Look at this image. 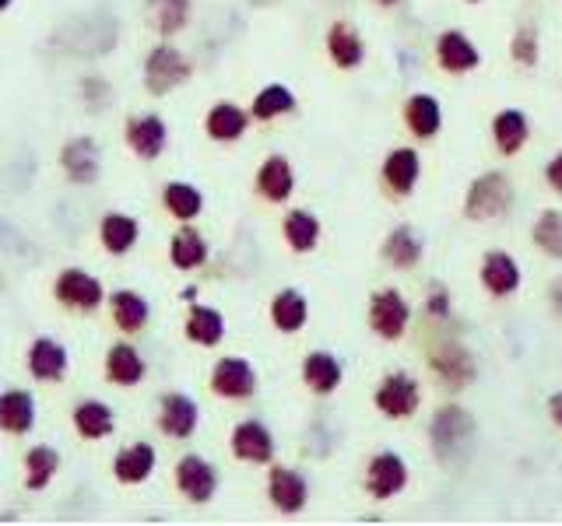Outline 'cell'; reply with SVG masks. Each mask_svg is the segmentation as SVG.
Instances as JSON below:
<instances>
[{
  "label": "cell",
  "mask_w": 562,
  "mask_h": 526,
  "mask_svg": "<svg viewBox=\"0 0 562 526\" xmlns=\"http://www.w3.org/2000/svg\"><path fill=\"white\" fill-rule=\"evenodd\" d=\"M510 53H513V60L524 64V67L538 64V36H534V29H520L517 36H513Z\"/></svg>",
  "instance_id": "obj_42"
},
{
  "label": "cell",
  "mask_w": 562,
  "mask_h": 526,
  "mask_svg": "<svg viewBox=\"0 0 562 526\" xmlns=\"http://www.w3.org/2000/svg\"><path fill=\"white\" fill-rule=\"evenodd\" d=\"M169 263L176 271H197L208 263V242L197 228H190V221L169 239Z\"/></svg>",
  "instance_id": "obj_26"
},
{
  "label": "cell",
  "mask_w": 562,
  "mask_h": 526,
  "mask_svg": "<svg viewBox=\"0 0 562 526\" xmlns=\"http://www.w3.org/2000/svg\"><path fill=\"white\" fill-rule=\"evenodd\" d=\"M303 379L313 393L327 397V393H334L341 386V362L334 355H327V351H313L303 362Z\"/></svg>",
  "instance_id": "obj_32"
},
{
  "label": "cell",
  "mask_w": 562,
  "mask_h": 526,
  "mask_svg": "<svg viewBox=\"0 0 562 526\" xmlns=\"http://www.w3.org/2000/svg\"><path fill=\"white\" fill-rule=\"evenodd\" d=\"M327 53H331V60H334L338 67L352 71V67H359L362 57H366V46H362L359 32H355L352 25L334 22L331 32H327Z\"/></svg>",
  "instance_id": "obj_31"
},
{
  "label": "cell",
  "mask_w": 562,
  "mask_h": 526,
  "mask_svg": "<svg viewBox=\"0 0 562 526\" xmlns=\"http://www.w3.org/2000/svg\"><path fill=\"white\" fill-rule=\"evenodd\" d=\"M162 207H166L169 214H173L176 221H194L201 218L204 211V193L197 190L194 183H183V179H173V183L162 186Z\"/></svg>",
  "instance_id": "obj_29"
},
{
  "label": "cell",
  "mask_w": 562,
  "mask_h": 526,
  "mask_svg": "<svg viewBox=\"0 0 562 526\" xmlns=\"http://www.w3.org/2000/svg\"><path fill=\"white\" fill-rule=\"evenodd\" d=\"M141 239V221L127 211H109L99 221V242L109 256H127Z\"/></svg>",
  "instance_id": "obj_20"
},
{
  "label": "cell",
  "mask_w": 562,
  "mask_h": 526,
  "mask_svg": "<svg viewBox=\"0 0 562 526\" xmlns=\"http://www.w3.org/2000/svg\"><path fill=\"white\" fill-rule=\"evenodd\" d=\"M194 74V64L187 60V53L180 46H173L169 39L155 43L145 57V88L148 95H169L173 88H180L183 81Z\"/></svg>",
  "instance_id": "obj_1"
},
{
  "label": "cell",
  "mask_w": 562,
  "mask_h": 526,
  "mask_svg": "<svg viewBox=\"0 0 562 526\" xmlns=\"http://www.w3.org/2000/svg\"><path fill=\"white\" fill-rule=\"evenodd\" d=\"M109 306V320H113V327L120 330V334H141V330L148 327V320H152V306H148L145 295L130 292V288H120V292H113L106 299Z\"/></svg>",
  "instance_id": "obj_13"
},
{
  "label": "cell",
  "mask_w": 562,
  "mask_h": 526,
  "mask_svg": "<svg viewBox=\"0 0 562 526\" xmlns=\"http://www.w3.org/2000/svg\"><path fill=\"white\" fill-rule=\"evenodd\" d=\"M211 393L225 400H250L257 393V372L246 358L225 355L211 369Z\"/></svg>",
  "instance_id": "obj_7"
},
{
  "label": "cell",
  "mask_w": 562,
  "mask_h": 526,
  "mask_svg": "<svg viewBox=\"0 0 562 526\" xmlns=\"http://www.w3.org/2000/svg\"><path fill=\"white\" fill-rule=\"evenodd\" d=\"M11 4H15V0H0V15H4V11H8Z\"/></svg>",
  "instance_id": "obj_49"
},
{
  "label": "cell",
  "mask_w": 562,
  "mask_h": 526,
  "mask_svg": "<svg viewBox=\"0 0 562 526\" xmlns=\"http://www.w3.org/2000/svg\"><path fill=\"white\" fill-rule=\"evenodd\" d=\"M408 302L397 292H376L373 302H369V327L376 330L387 341H397L408 327Z\"/></svg>",
  "instance_id": "obj_17"
},
{
  "label": "cell",
  "mask_w": 562,
  "mask_h": 526,
  "mask_svg": "<svg viewBox=\"0 0 562 526\" xmlns=\"http://www.w3.org/2000/svg\"><path fill=\"white\" fill-rule=\"evenodd\" d=\"M281 232H285V242H289L296 253H310L320 242V221L313 218L310 211H289L285 221H281Z\"/></svg>",
  "instance_id": "obj_33"
},
{
  "label": "cell",
  "mask_w": 562,
  "mask_h": 526,
  "mask_svg": "<svg viewBox=\"0 0 562 526\" xmlns=\"http://www.w3.org/2000/svg\"><path fill=\"white\" fill-rule=\"evenodd\" d=\"M296 109V95L289 92L285 85H267L260 88L257 95H253V106H250V116L253 120H274V116H285Z\"/></svg>",
  "instance_id": "obj_37"
},
{
  "label": "cell",
  "mask_w": 562,
  "mask_h": 526,
  "mask_svg": "<svg viewBox=\"0 0 562 526\" xmlns=\"http://www.w3.org/2000/svg\"><path fill=\"white\" fill-rule=\"evenodd\" d=\"M545 176H548V183L555 186V190L562 193V155H555L552 162H548V169H545Z\"/></svg>",
  "instance_id": "obj_44"
},
{
  "label": "cell",
  "mask_w": 562,
  "mask_h": 526,
  "mask_svg": "<svg viewBox=\"0 0 562 526\" xmlns=\"http://www.w3.org/2000/svg\"><path fill=\"white\" fill-rule=\"evenodd\" d=\"M429 362H433L436 376H440L450 390H461V386H468L471 379H475V358H471L468 348H464V344H457V341L440 344Z\"/></svg>",
  "instance_id": "obj_19"
},
{
  "label": "cell",
  "mask_w": 562,
  "mask_h": 526,
  "mask_svg": "<svg viewBox=\"0 0 562 526\" xmlns=\"http://www.w3.org/2000/svg\"><path fill=\"white\" fill-rule=\"evenodd\" d=\"M71 428L78 439L85 442H102L116 432V411L102 400H81L71 411Z\"/></svg>",
  "instance_id": "obj_18"
},
{
  "label": "cell",
  "mask_w": 562,
  "mask_h": 526,
  "mask_svg": "<svg viewBox=\"0 0 562 526\" xmlns=\"http://www.w3.org/2000/svg\"><path fill=\"white\" fill-rule=\"evenodd\" d=\"M404 120H408L411 134L418 137H433L440 130V102L429 99V95H415V99L404 106Z\"/></svg>",
  "instance_id": "obj_38"
},
{
  "label": "cell",
  "mask_w": 562,
  "mask_h": 526,
  "mask_svg": "<svg viewBox=\"0 0 562 526\" xmlns=\"http://www.w3.org/2000/svg\"><path fill=\"white\" fill-rule=\"evenodd\" d=\"M123 141H127L130 155L141 158V162H155L162 158L169 144V127L159 113H134L123 127Z\"/></svg>",
  "instance_id": "obj_4"
},
{
  "label": "cell",
  "mask_w": 562,
  "mask_h": 526,
  "mask_svg": "<svg viewBox=\"0 0 562 526\" xmlns=\"http://www.w3.org/2000/svg\"><path fill=\"white\" fill-rule=\"evenodd\" d=\"M232 456L243 463H271L274 456V439L271 432H267L264 421H239L236 428H232Z\"/></svg>",
  "instance_id": "obj_15"
},
{
  "label": "cell",
  "mask_w": 562,
  "mask_h": 526,
  "mask_svg": "<svg viewBox=\"0 0 562 526\" xmlns=\"http://www.w3.org/2000/svg\"><path fill=\"white\" fill-rule=\"evenodd\" d=\"M404 481H408V470H404L401 456H394V453L373 456V463H369V474H366L369 495H376V498H394L397 491L404 488Z\"/></svg>",
  "instance_id": "obj_25"
},
{
  "label": "cell",
  "mask_w": 562,
  "mask_h": 526,
  "mask_svg": "<svg viewBox=\"0 0 562 526\" xmlns=\"http://www.w3.org/2000/svg\"><path fill=\"white\" fill-rule=\"evenodd\" d=\"M534 242L545 249L548 256L562 260V211H545L534 225Z\"/></svg>",
  "instance_id": "obj_41"
},
{
  "label": "cell",
  "mask_w": 562,
  "mask_h": 526,
  "mask_svg": "<svg viewBox=\"0 0 562 526\" xmlns=\"http://www.w3.org/2000/svg\"><path fill=\"white\" fill-rule=\"evenodd\" d=\"M159 467V453L152 442H130L113 456V477L120 484H141L155 474Z\"/></svg>",
  "instance_id": "obj_16"
},
{
  "label": "cell",
  "mask_w": 562,
  "mask_h": 526,
  "mask_svg": "<svg viewBox=\"0 0 562 526\" xmlns=\"http://www.w3.org/2000/svg\"><path fill=\"white\" fill-rule=\"evenodd\" d=\"M383 253H387V260L394 263V267L408 271V267H415V263L422 260V242H418V235L411 232V228L401 225L390 232L387 242H383Z\"/></svg>",
  "instance_id": "obj_39"
},
{
  "label": "cell",
  "mask_w": 562,
  "mask_h": 526,
  "mask_svg": "<svg viewBox=\"0 0 562 526\" xmlns=\"http://www.w3.org/2000/svg\"><path fill=\"white\" fill-rule=\"evenodd\" d=\"M187 341H194L197 348H215L225 337V316L215 306H190L187 323H183Z\"/></svg>",
  "instance_id": "obj_27"
},
{
  "label": "cell",
  "mask_w": 562,
  "mask_h": 526,
  "mask_svg": "<svg viewBox=\"0 0 562 526\" xmlns=\"http://www.w3.org/2000/svg\"><path fill=\"white\" fill-rule=\"evenodd\" d=\"M383 179L394 193H411L418 183V155L411 148H401L387 158L383 165Z\"/></svg>",
  "instance_id": "obj_36"
},
{
  "label": "cell",
  "mask_w": 562,
  "mask_h": 526,
  "mask_svg": "<svg viewBox=\"0 0 562 526\" xmlns=\"http://www.w3.org/2000/svg\"><path fill=\"white\" fill-rule=\"evenodd\" d=\"M102 372H106V383L109 386L130 390V386H137L141 379H145L148 365H145V355H141L134 344L116 341L113 348L106 351V358H102Z\"/></svg>",
  "instance_id": "obj_11"
},
{
  "label": "cell",
  "mask_w": 562,
  "mask_h": 526,
  "mask_svg": "<svg viewBox=\"0 0 562 526\" xmlns=\"http://www.w3.org/2000/svg\"><path fill=\"white\" fill-rule=\"evenodd\" d=\"M53 299L57 306L71 309V313H95L106 302V288L95 274H88L85 267H64L53 278Z\"/></svg>",
  "instance_id": "obj_2"
},
{
  "label": "cell",
  "mask_w": 562,
  "mask_h": 526,
  "mask_svg": "<svg viewBox=\"0 0 562 526\" xmlns=\"http://www.w3.org/2000/svg\"><path fill=\"white\" fill-rule=\"evenodd\" d=\"M376 4H383V8H394V4H401V0H376Z\"/></svg>",
  "instance_id": "obj_48"
},
{
  "label": "cell",
  "mask_w": 562,
  "mask_h": 526,
  "mask_svg": "<svg viewBox=\"0 0 562 526\" xmlns=\"http://www.w3.org/2000/svg\"><path fill=\"white\" fill-rule=\"evenodd\" d=\"M267 495H271V502L278 512L296 516V512H303L306 498H310V488H306V477L299 474V470L271 467V477H267Z\"/></svg>",
  "instance_id": "obj_14"
},
{
  "label": "cell",
  "mask_w": 562,
  "mask_h": 526,
  "mask_svg": "<svg viewBox=\"0 0 562 526\" xmlns=\"http://www.w3.org/2000/svg\"><path fill=\"white\" fill-rule=\"evenodd\" d=\"M253 116L246 113V109H239L236 102H215V106L208 109V116H204V130H208L211 141H239V137L246 134V127H250Z\"/></svg>",
  "instance_id": "obj_24"
},
{
  "label": "cell",
  "mask_w": 562,
  "mask_h": 526,
  "mask_svg": "<svg viewBox=\"0 0 562 526\" xmlns=\"http://www.w3.org/2000/svg\"><path fill=\"white\" fill-rule=\"evenodd\" d=\"M296 190V172L285 155H267L257 169V193L271 204H285Z\"/></svg>",
  "instance_id": "obj_22"
},
{
  "label": "cell",
  "mask_w": 562,
  "mask_h": 526,
  "mask_svg": "<svg viewBox=\"0 0 562 526\" xmlns=\"http://www.w3.org/2000/svg\"><path fill=\"white\" fill-rule=\"evenodd\" d=\"M510 204H513L510 179H506L503 172H485V176H478L475 183H471L468 200H464V214L475 221H489L510 211Z\"/></svg>",
  "instance_id": "obj_3"
},
{
  "label": "cell",
  "mask_w": 562,
  "mask_h": 526,
  "mask_svg": "<svg viewBox=\"0 0 562 526\" xmlns=\"http://www.w3.org/2000/svg\"><path fill=\"white\" fill-rule=\"evenodd\" d=\"M492 130H496L499 148H503L506 155H513L527 137V116L520 113V109H503V113L496 116V123H492Z\"/></svg>",
  "instance_id": "obj_40"
},
{
  "label": "cell",
  "mask_w": 562,
  "mask_h": 526,
  "mask_svg": "<svg viewBox=\"0 0 562 526\" xmlns=\"http://www.w3.org/2000/svg\"><path fill=\"white\" fill-rule=\"evenodd\" d=\"M310 320V306L306 299L296 292V288H285V292L274 295L271 302V323L281 330V334H299Z\"/></svg>",
  "instance_id": "obj_30"
},
{
  "label": "cell",
  "mask_w": 562,
  "mask_h": 526,
  "mask_svg": "<svg viewBox=\"0 0 562 526\" xmlns=\"http://www.w3.org/2000/svg\"><path fill=\"white\" fill-rule=\"evenodd\" d=\"M468 4H482V0H468Z\"/></svg>",
  "instance_id": "obj_50"
},
{
  "label": "cell",
  "mask_w": 562,
  "mask_h": 526,
  "mask_svg": "<svg viewBox=\"0 0 562 526\" xmlns=\"http://www.w3.org/2000/svg\"><path fill=\"white\" fill-rule=\"evenodd\" d=\"M60 169H64V176L71 179V183L92 186L95 179H99V172H102L99 141H95V137H88V134L71 137V141L60 148Z\"/></svg>",
  "instance_id": "obj_8"
},
{
  "label": "cell",
  "mask_w": 562,
  "mask_h": 526,
  "mask_svg": "<svg viewBox=\"0 0 562 526\" xmlns=\"http://www.w3.org/2000/svg\"><path fill=\"white\" fill-rule=\"evenodd\" d=\"M440 64L454 74L475 71L478 67V50L461 36V32H443L440 36Z\"/></svg>",
  "instance_id": "obj_35"
},
{
  "label": "cell",
  "mask_w": 562,
  "mask_h": 526,
  "mask_svg": "<svg viewBox=\"0 0 562 526\" xmlns=\"http://www.w3.org/2000/svg\"><path fill=\"white\" fill-rule=\"evenodd\" d=\"M552 299H555V306H559V309H562V281H559V285H555V292H552Z\"/></svg>",
  "instance_id": "obj_47"
},
{
  "label": "cell",
  "mask_w": 562,
  "mask_h": 526,
  "mask_svg": "<svg viewBox=\"0 0 562 526\" xmlns=\"http://www.w3.org/2000/svg\"><path fill=\"white\" fill-rule=\"evenodd\" d=\"M22 467H25V488H29V491H46L53 477H57V470H60L57 446H50V442H39V446H32L29 453H25Z\"/></svg>",
  "instance_id": "obj_28"
},
{
  "label": "cell",
  "mask_w": 562,
  "mask_h": 526,
  "mask_svg": "<svg viewBox=\"0 0 562 526\" xmlns=\"http://www.w3.org/2000/svg\"><path fill=\"white\" fill-rule=\"evenodd\" d=\"M548 411H552V418L559 421V428H562V393H555V397L548 400Z\"/></svg>",
  "instance_id": "obj_45"
},
{
  "label": "cell",
  "mask_w": 562,
  "mask_h": 526,
  "mask_svg": "<svg viewBox=\"0 0 562 526\" xmlns=\"http://www.w3.org/2000/svg\"><path fill=\"white\" fill-rule=\"evenodd\" d=\"M25 369L36 383H60L71 369V355L57 337H36L25 351Z\"/></svg>",
  "instance_id": "obj_10"
},
{
  "label": "cell",
  "mask_w": 562,
  "mask_h": 526,
  "mask_svg": "<svg viewBox=\"0 0 562 526\" xmlns=\"http://www.w3.org/2000/svg\"><path fill=\"white\" fill-rule=\"evenodd\" d=\"M482 281L492 295H510L513 288L520 285V271L513 256L506 253H489L485 256V267H482Z\"/></svg>",
  "instance_id": "obj_34"
},
{
  "label": "cell",
  "mask_w": 562,
  "mask_h": 526,
  "mask_svg": "<svg viewBox=\"0 0 562 526\" xmlns=\"http://www.w3.org/2000/svg\"><path fill=\"white\" fill-rule=\"evenodd\" d=\"M32 425H36V397H32V390L11 386V390L0 393V432L22 439V435L32 432Z\"/></svg>",
  "instance_id": "obj_12"
},
{
  "label": "cell",
  "mask_w": 562,
  "mask_h": 526,
  "mask_svg": "<svg viewBox=\"0 0 562 526\" xmlns=\"http://www.w3.org/2000/svg\"><path fill=\"white\" fill-rule=\"evenodd\" d=\"M194 0H145V22L159 39H173L187 29Z\"/></svg>",
  "instance_id": "obj_21"
},
{
  "label": "cell",
  "mask_w": 562,
  "mask_h": 526,
  "mask_svg": "<svg viewBox=\"0 0 562 526\" xmlns=\"http://www.w3.org/2000/svg\"><path fill=\"white\" fill-rule=\"evenodd\" d=\"M429 313H433V316H450V295L443 292V288H436V292L429 295Z\"/></svg>",
  "instance_id": "obj_43"
},
{
  "label": "cell",
  "mask_w": 562,
  "mask_h": 526,
  "mask_svg": "<svg viewBox=\"0 0 562 526\" xmlns=\"http://www.w3.org/2000/svg\"><path fill=\"white\" fill-rule=\"evenodd\" d=\"M183 302H197V288L190 285V288H183V295H180Z\"/></svg>",
  "instance_id": "obj_46"
},
{
  "label": "cell",
  "mask_w": 562,
  "mask_h": 526,
  "mask_svg": "<svg viewBox=\"0 0 562 526\" xmlns=\"http://www.w3.org/2000/svg\"><path fill=\"white\" fill-rule=\"evenodd\" d=\"M173 481H176V488H180V495L187 498V502L208 505L218 491V470L211 467L204 456L187 453V456H180V463H176Z\"/></svg>",
  "instance_id": "obj_6"
},
{
  "label": "cell",
  "mask_w": 562,
  "mask_h": 526,
  "mask_svg": "<svg viewBox=\"0 0 562 526\" xmlns=\"http://www.w3.org/2000/svg\"><path fill=\"white\" fill-rule=\"evenodd\" d=\"M201 425V407L190 393H162L159 400V432L166 439H190Z\"/></svg>",
  "instance_id": "obj_9"
},
{
  "label": "cell",
  "mask_w": 562,
  "mask_h": 526,
  "mask_svg": "<svg viewBox=\"0 0 562 526\" xmlns=\"http://www.w3.org/2000/svg\"><path fill=\"white\" fill-rule=\"evenodd\" d=\"M471 432H475V421L464 407L447 404L433 414V425H429V439H433L436 456H457L468 446Z\"/></svg>",
  "instance_id": "obj_5"
},
{
  "label": "cell",
  "mask_w": 562,
  "mask_h": 526,
  "mask_svg": "<svg viewBox=\"0 0 562 526\" xmlns=\"http://www.w3.org/2000/svg\"><path fill=\"white\" fill-rule=\"evenodd\" d=\"M376 407L387 418H408L418 411V383L408 376H387L376 386Z\"/></svg>",
  "instance_id": "obj_23"
}]
</instances>
